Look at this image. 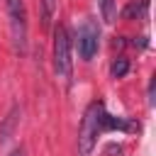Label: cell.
<instances>
[{
	"instance_id": "obj_4",
	"label": "cell",
	"mask_w": 156,
	"mask_h": 156,
	"mask_svg": "<svg viewBox=\"0 0 156 156\" xmlns=\"http://www.w3.org/2000/svg\"><path fill=\"white\" fill-rule=\"evenodd\" d=\"M98 27L93 24V22H85L80 29H78V54H80V58L83 61H90L93 56H95V51H98Z\"/></svg>"
},
{
	"instance_id": "obj_1",
	"label": "cell",
	"mask_w": 156,
	"mask_h": 156,
	"mask_svg": "<svg viewBox=\"0 0 156 156\" xmlns=\"http://www.w3.org/2000/svg\"><path fill=\"white\" fill-rule=\"evenodd\" d=\"M100 112H102V102H90L85 115H83V122H80V132H78V154L80 156H88L98 141V134H100Z\"/></svg>"
},
{
	"instance_id": "obj_7",
	"label": "cell",
	"mask_w": 156,
	"mask_h": 156,
	"mask_svg": "<svg viewBox=\"0 0 156 156\" xmlns=\"http://www.w3.org/2000/svg\"><path fill=\"white\" fill-rule=\"evenodd\" d=\"M98 5H100V12H102V20H105V22H115V20H117L115 0H98Z\"/></svg>"
},
{
	"instance_id": "obj_5",
	"label": "cell",
	"mask_w": 156,
	"mask_h": 156,
	"mask_svg": "<svg viewBox=\"0 0 156 156\" xmlns=\"http://www.w3.org/2000/svg\"><path fill=\"white\" fill-rule=\"evenodd\" d=\"M20 122V107H12L10 110V115L5 117V122H2V127H0V144L2 141H7V136L12 134V129H15V124Z\"/></svg>"
},
{
	"instance_id": "obj_8",
	"label": "cell",
	"mask_w": 156,
	"mask_h": 156,
	"mask_svg": "<svg viewBox=\"0 0 156 156\" xmlns=\"http://www.w3.org/2000/svg\"><path fill=\"white\" fill-rule=\"evenodd\" d=\"M56 12V0H41V24L49 27Z\"/></svg>"
},
{
	"instance_id": "obj_6",
	"label": "cell",
	"mask_w": 156,
	"mask_h": 156,
	"mask_svg": "<svg viewBox=\"0 0 156 156\" xmlns=\"http://www.w3.org/2000/svg\"><path fill=\"white\" fill-rule=\"evenodd\" d=\"M146 7H149V0H141V2H129V5L122 10V17H124V20L144 17V15H146Z\"/></svg>"
},
{
	"instance_id": "obj_11",
	"label": "cell",
	"mask_w": 156,
	"mask_h": 156,
	"mask_svg": "<svg viewBox=\"0 0 156 156\" xmlns=\"http://www.w3.org/2000/svg\"><path fill=\"white\" fill-rule=\"evenodd\" d=\"M7 156H24V146H17V149H12Z\"/></svg>"
},
{
	"instance_id": "obj_2",
	"label": "cell",
	"mask_w": 156,
	"mask_h": 156,
	"mask_svg": "<svg viewBox=\"0 0 156 156\" xmlns=\"http://www.w3.org/2000/svg\"><path fill=\"white\" fill-rule=\"evenodd\" d=\"M7 2V17H10V34L15 51L27 49V7L24 0H5Z\"/></svg>"
},
{
	"instance_id": "obj_3",
	"label": "cell",
	"mask_w": 156,
	"mask_h": 156,
	"mask_svg": "<svg viewBox=\"0 0 156 156\" xmlns=\"http://www.w3.org/2000/svg\"><path fill=\"white\" fill-rule=\"evenodd\" d=\"M54 71L58 78L71 76V37L63 24H58L54 32Z\"/></svg>"
},
{
	"instance_id": "obj_9",
	"label": "cell",
	"mask_w": 156,
	"mask_h": 156,
	"mask_svg": "<svg viewBox=\"0 0 156 156\" xmlns=\"http://www.w3.org/2000/svg\"><path fill=\"white\" fill-rule=\"evenodd\" d=\"M127 71H129V61H127L124 56L115 58V61H112V66H110V73H112L115 78H122V76H124Z\"/></svg>"
},
{
	"instance_id": "obj_10",
	"label": "cell",
	"mask_w": 156,
	"mask_h": 156,
	"mask_svg": "<svg viewBox=\"0 0 156 156\" xmlns=\"http://www.w3.org/2000/svg\"><path fill=\"white\" fill-rule=\"evenodd\" d=\"M154 88H156V78L149 80V102H154Z\"/></svg>"
}]
</instances>
